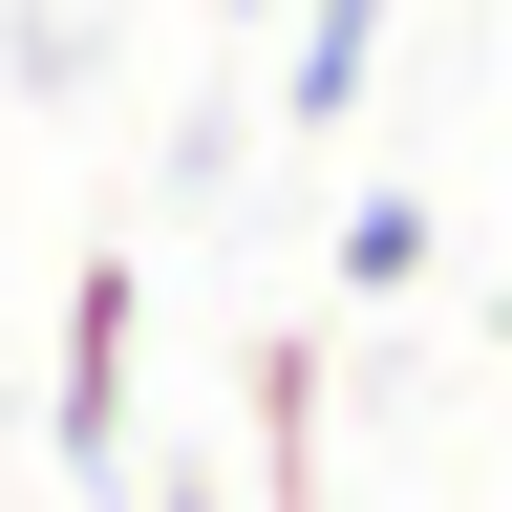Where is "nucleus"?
Returning a JSON list of instances; mask_svg holds the SVG:
<instances>
[{"label": "nucleus", "mask_w": 512, "mask_h": 512, "mask_svg": "<svg viewBox=\"0 0 512 512\" xmlns=\"http://www.w3.org/2000/svg\"><path fill=\"white\" fill-rule=\"evenodd\" d=\"M128 363H150V278H128V256H86V278H64V470H107L128 448Z\"/></svg>", "instance_id": "f257e3e1"}, {"label": "nucleus", "mask_w": 512, "mask_h": 512, "mask_svg": "<svg viewBox=\"0 0 512 512\" xmlns=\"http://www.w3.org/2000/svg\"><path fill=\"white\" fill-rule=\"evenodd\" d=\"M256 470L299 512V470H320V342H256Z\"/></svg>", "instance_id": "f03ea898"}, {"label": "nucleus", "mask_w": 512, "mask_h": 512, "mask_svg": "<svg viewBox=\"0 0 512 512\" xmlns=\"http://www.w3.org/2000/svg\"><path fill=\"white\" fill-rule=\"evenodd\" d=\"M363 86H384V0H320V22H299V107H320V128H342Z\"/></svg>", "instance_id": "7ed1b4c3"}, {"label": "nucleus", "mask_w": 512, "mask_h": 512, "mask_svg": "<svg viewBox=\"0 0 512 512\" xmlns=\"http://www.w3.org/2000/svg\"><path fill=\"white\" fill-rule=\"evenodd\" d=\"M342 278H363V299L427 278V192H363V214H342Z\"/></svg>", "instance_id": "20e7f679"}]
</instances>
